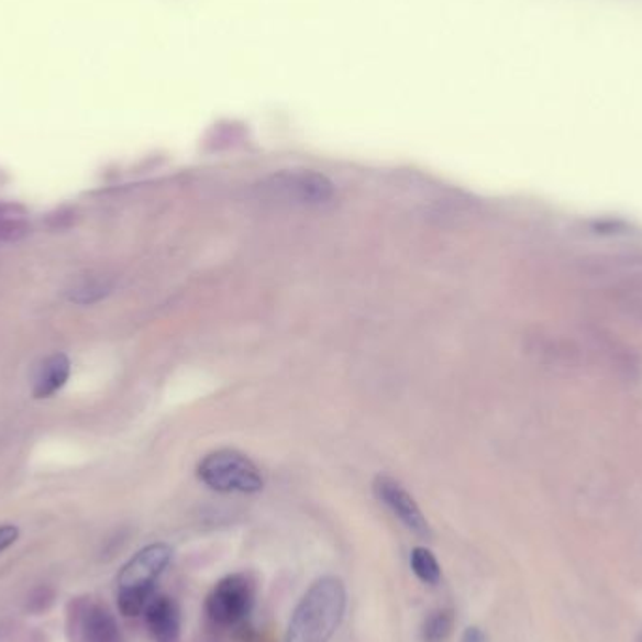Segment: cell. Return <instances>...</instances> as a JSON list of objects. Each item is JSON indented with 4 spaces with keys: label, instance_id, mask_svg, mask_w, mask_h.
Masks as SVG:
<instances>
[{
    "label": "cell",
    "instance_id": "cell-1",
    "mask_svg": "<svg viewBox=\"0 0 642 642\" xmlns=\"http://www.w3.org/2000/svg\"><path fill=\"white\" fill-rule=\"evenodd\" d=\"M346 612V586L323 577L310 586L289 620L286 642H329Z\"/></svg>",
    "mask_w": 642,
    "mask_h": 642
},
{
    "label": "cell",
    "instance_id": "cell-2",
    "mask_svg": "<svg viewBox=\"0 0 642 642\" xmlns=\"http://www.w3.org/2000/svg\"><path fill=\"white\" fill-rule=\"evenodd\" d=\"M198 477L217 492L256 495L264 488V476L248 456L233 450L212 451L198 464Z\"/></svg>",
    "mask_w": 642,
    "mask_h": 642
},
{
    "label": "cell",
    "instance_id": "cell-3",
    "mask_svg": "<svg viewBox=\"0 0 642 642\" xmlns=\"http://www.w3.org/2000/svg\"><path fill=\"white\" fill-rule=\"evenodd\" d=\"M254 601L256 585L251 575L233 573L222 578L207 596V617L219 628H237L251 615Z\"/></svg>",
    "mask_w": 642,
    "mask_h": 642
},
{
    "label": "cell",
    "instance_id": "cell-4",
    "mask_svg": "<svg viewBox=\"0 0 642 642\" xmlns=\"http://www.w3.org/2000/svg\"><path fill=\"white\" fill-rule=\"evenodd\" d=\"M264 192L296 206H321L333 198L334 185L314 169H283L265 180Z\"/></svg>",
    "mask_w": 642,
    "mask_h": 642
},
{
    "label": "cell",
    "instance_id": "cell-5",
    "mask_svg": "<svg viewBox=\"0 0 642 642\" xmlns=\"http://www.w3.org/2000/svg\"><path fill=\"white\" fill-rule=\"evenodd\" d=\"M70 635L74 642H124L115 617L106 605L76 599L71 601Z\"/></svg>",
    "mask_w": 642,
    "mask_h": 642
},
{
    "label": "cell",
    "instance_id": "cell-6",
    "mask_svg": "<svg viewBox=\"0 0 642 642\" xmlns=\"http://www.w3.org/2000/svg\"><path fill=\"white\" fill-rule=\"evenodd\" d=\"M174 558V549L166 543H153L135 553L122 565L117 577L119 590L156 591V580Z\"/></svg>",
    "mask_w": 642,
    "mask_h": 642
},
{
    "label": "cell",
    "instance_id": "cell-7",
    "mask_svg": "<svg viewBox=\"0 0 642 642\" xmlns=\"http://www.w3.org/2000/svg\"><path fill=\"white\" fill-rule=\"evenodd\" d=\"M374 492L378 496V500L386 508H389V511L410 532L416 533L419 538H424V540L431 538V524L424 519L423 511L419 509L418 501L411 498L410 492L399 482H395L392 477L378 476L376 477V482H374Z\"/></svg>",
    "mask_w": 642,
    "mask_h": 642
},
{
    "label": "cell",
    "instance_id": "cell-8",
    "mask_svg": "<svg viewBox=\"0 0 642 642\" xmlns=\"http://www.w3.org/2000/svg\"><path fill=\"white\" fill-rule=\"evenodd\" d=\"M148 633L156 642H177L180 635V610L174 599L155 596L145 610Z\"/></svg>",
    "mask_w": 642,
    "mask_h": 642
},
{
    "label": "cell",
    "instance_id": "cell-9",
    "mask_svg": "<svg viewBox=\"0 0 642 642\" xmlns=\"http://www.w3.org/2000/svg\"><path fill=\"white\" fill-rule=\"evenodd\" d=\"M70 378V361L63 354H55L40 365L36 378H34V397L36 399H49L55 392L60 391Z\"/></svg>",
    "mask_w": 642,
    "mask_h": 642
},
{
    "label": "cell",
    "instance_id": "cell-10",
    "mask_svg": "<svg viewBox=\"0 0 642 642\" xmlns=\"http://www.w3.org/2000/svg\"><path fill=\"white\" fill-rule=\"evenodd\" d=\"M411 572L416 573V577L424 583V585H438L442 578V567L438 564L436 556L424 549V546H416L411 551L410 556Z\"/></svg>",
    "mask_w": 642,
    "mask_h": 642
},
{
    "label": "cell",
    "instance_id": "cell-11",
    "mask_svg": "<svg viewBox=\"0 0 642 642\" xmlns=\"http://www.w3.org/2000/svg\"><path fill=\"white\" fill-rule=\"evenodd\" d=\"M453 612L447 609L434 610L431 617L427 618L423 623V630H421V635H423L424 642H445L450 639L451 631H453Z\"/></svg>",
    "mask_w": 642,
    "mask_h": 642
},
{
    "label": "cell",
    "instance_id": "cell-12",
    "mask_svg": "<svg viewBox=\"0 0 642 642\" xmlns=\"http://www.w3.org/2000/svg\"><path fill=\"white\" fill-rule=\"evenodd\" d=\"M155 596L156 591L119 590L117 604H119L121 615H124L126 618H137L145 615L148 604L153 601Z\"/></svg>",
    "mask_w": 642,
    "mask_h": 642
},
{
    "label": "cell",
    "instance_id": "cell-13",
    "mask_svg": "<svg viewBox=\"0 0 642 642\" xmlns=\"http://www.w3.org/2000/svg\"><path fill=\"white\" fill-rule=\"evenodd\" d=\"M623 296H626V302H623V307L628 310V314L633 316L637 320L642 321V284L639 286H633V288L626 289L623 291Z\"/></svg>",
    "mask_w": 642,
    "mask_h": 642
},
{
    "label": "cell",
    "instance_id": "cell-14",
    "mask_svg": "<svg viewBox=\"0 0 642 642\" xmlns=\"http://www.w3.org/2000/svg\"><path fill=\"white\" fill-rule=\"evenodd\" d=\"M18 540H20V528L12 524L0 527V554L8 551Z\"/></svg>",
    "mask_w": 642,
    "mask_h": 642
},
{
    "label": "cell",
    "instance_id": "cell-15",
    "mask_svg": "<svg viewBox=\"0 0 642 642\" xmlns=\"http://www.w3.org/2000/svg\"><path fill=\"white\" fill-rule=\"evenodd\" d=\"M463 642H487V635H485V631L482 628L472 626V628L464 631Z\"/></svg>",
    "mask_w": 642,
    "mask_h": 642
}]
</instances>
